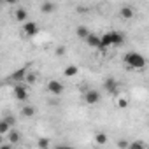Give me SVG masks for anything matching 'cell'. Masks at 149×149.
I'll use <instances>...</instances> for the list:
<instances>
[{
  "label": "cell",
  "instance_id": "cell-5",
  "mask_svg": "<svg viewBox=\"0 0 149 149\" xmlns=\"http://www.w3.org/2000/svg\"><path fill=\"white\" fill-rule=\"evenodd\" d=\"M84 102H86L88 105H95V104H98V102H100V93H98L97 90H90V91H86V93H84Z\"/></svg>",
  "mask_w": 149,
  "mask_h": 149
},
{
  "label": "cell",
  "instance_id": "cell-3",
  "mask_svg": "<svg viewBox=\"0 0 149 149\" xmlns=\"http://www.w3.org/2000/svg\"><path fill=\"white\" fill-rule=\"evenodd\" d=\"M13 93H14V98L16 100H26L28 98V90H26V86H23L21 83H18L16 86H14V90H13Z\"/></svg>",
  "mask_w": 149,
  "mask_h": 149
},
{
  "label": "cell",
  "instance_id": "cell-8",
  "mask_svg": "<svg viewBox=\"0 0 149 149\" xmlns=\"http://www.w3.org/2000/svg\"><path fill=\"white\" fill-rule=\"evenodd\" d=\"M86 42H88V46L90 47H95V49H98L100 47V35H97V33H88V37L84 39Z\"/></svg>",
  "mask_w": 149,
  "mask_h": 149
},
{
  "label": "cell",
  "instance_id": "cell-21",
  "mask_svg": "<svg viewBox=\"0 0 149 149\" xmlns=\"http://www.w3.org/2000/svg\"><path fill=\"white\" fill-rule=\"evenodd\" d=\"M51 146V142L47 140V139H40L39 142H37V147H40V149H47Z\"/></svg>",
  "mask_w": 149,
  "mask_h": 149
},
{
  "label": "cell",
  "instance_id": "cell-15",
  "mask_svg": "<svg viewBox=\"0 0 149 149\" xmlns=\"http://www.w3.org/2000/svg\"><path fill=\"white\" fill-rule=\"evenodd\" d=\"M125 42V35L119 32H112V46H121Z\"/></svg>",
  "mask_w": 149,
  "mask_h": 149
},
{
  "label": "cell",
  "instance_id": "cell-2",
  "mask_svg": "<svg viewBox=\"0 0 149 149\" xmlns=\"http://www.w3.org/2000/svg\"><path fill=\"white\" fill-rule=\"evenodd\" d=\"M23 33L26 35V37H33V35H37L39 33V25L35 23V21H23Z\"/></svg>",
  "mask_w": 149,
  "mask_h": 149
},
{
  "label": "cell",
  "instance_id": "cell-7",
  "mask_svg": "<svg viewBox=\"0 0 149 149\" xmlns=\"http://www.w3.org/2000/svg\"><path fill=\"white\" fill-rule=\"evenodd\" d=\"M111 46H112V32L100 35V47H98V49L105 51V49H109Z\"/></svg>",
  "mask_w": 149,
  "mask_h": 149
},
{
  "label": "cell",
  "instance_id": "cell-17",
  "mask_svg": "<svg viewBox=\"0 0 149 149\" xmlns=\"http://www.w3.org/2000/svg\"><path fill=\"white\" fill-rule=\"evenodd\" d=\"M88 33H90V30H88L86 26H77V28H76V35H77L79 39H83V40L88 37Z\"/></svg>",
  "mask_w": 149,
  "mask_h": 149
},
{
  "label": "cell",
  "instance_id": "cell-20",
  "mask_svg": "<svg viewBox=\"0 0 149 149\" xmlns=\"http://www.w3.org/2000/svg\"><path fill=\"white\" fill-rule=\"evenodd\" d=\"M25 81L28 83V84H33L35 81H37V74H33V72H26V76H25Z\"/></svg>",
  "mask_w": 149,
  "mask_h": 149
},
{
  "label": "cell",
  "instance_id": "cell-27",
  "mask_svg": "<svg viewBox=\"0 0 149 149\" xmlns=\"http://www.w3.org/2000/svg\"><path fill=\"white\" fill-rule=\"evenodd\" d=\"M6 2H7V4H16L18 0H6Z\"/></svg>",
  "mask_w": 149,
  "mask_h": 149
},
{
  "label": "cell",
  "instance_id": "cell-25",
  "mask_svg": "<svg viewBox=\"0 0 149 149\" xmlns=\"http://www.w3.org/2000/svg\"><path fill=\"white\" fill-rule=\"evenodd\" d=\"M65 51H67V49H65L63 46H58V47H56V54H58V56H61V54H65Z\"/></svg>",
  "mask_w": 149,
  "mask_h": 149
},
{
  "label": "cell",
  "instance_id": "cell-4",
  "mask_svg": "<svg viewBox=\"0 0 149 149\" xmlns=\"http://www.w3.org/2000/svg\"><path fill=\"white\" fill-rule=\"evenodd\" d=\"M47 90H49V93H51V95H61V93L65 91V86H63L60 81L53 79V81H49V84H47Z\"/></svg>",
  "mask_w": 149,
  "mask_h": 149
},
{
  "label": "cell",
  "instance_id": "cell-19",
  "mask_svg": "<svg viewBox=\"0 0 149 149\" xmlns=\"http://www.w3.org/2000/svg\"><path fill=\"white\" fill-rule=\"evenodd\" d=\"M95 140H97V144L104 146V144H107V135H105V133H102V132H98V133L95 135Z\"/></svg>",
  "mask_w": 149,
  "mask_h": 149
},
{
  "label": "cell",
  "instance_id": "cell-22",
  "mask_svg": "<svg viewBox=\"0 0 149 149\" xmlns=\"http://www.w3.org/2000/svg\"><path fill=\"white\" fill-rule=\"evenodd\" d=\"M146 147V144L144 142H132V144H128V149H144Z\"/></svg>",
  "mask_w": 149,
  "mask_h": 149
},
{
  "label": "cell",
  "instance_id": "cell-14",
  "mask_svg": "<svg viewBox=\"0 0 149 149\" xmlns=\"http://www.w3.org/2000/svg\"><path fill=\"white\" fill-rule=\"evenodd\" d=\"M7 137H9V144L11 146H14V144L19 142V132H16V130H9L7 132Z\"/></svg>",
  "mask_w": 149,
  "mask_h": 149
},
{
  "label": "cell",
  "instance_id": "cell-24",
  "mask_svg": "<svg viewBox=\"0 0 149 149\" xmlns=\"http://www.w3.org/2000/svg\"><path fill=\"white\" fill-rule=\"evenodd\" d=\"M4 119H6V121H7V123H9V125H11V126H13V125H14V123H16V119H14V116H11V114H9V116H6V118H4Z\"/></svg>",
  "mask_w": 149,
  "mask_h": 149
},
{
  "label": "cell",
  "instance_id": "cell-26",
  "mask_svg": "<svg viewBox=\"0 0 149 149\" xmlns=\"http://www.w3.org/2000/svg\"><path fill=\"white\" fill-rule=\"evenodd\" d=\"M118 146H119V147H125V149H128V142H125V140H119V142H118Z\"/></svg>",
  "mask_w": 149,
  "mask_h": 149
},
{
  "label": "cell",
  "instance_id": "cell-11",
  "mask_svg": "<svg viewBox=\"0 0 149 149\" xmlns=\"http://www.w3.org/2000/svg\"><path fill=\"white\" fill-rule=\"evenodd\" d=\"M119 16H121L123 19H132V18L135 16V11H133V7H130V6H125V7H121V11H119Z\"/></svg>",
  "mask_w": 149,
  "mask_h": 149
},
{
  "label": "cell",
  "instance_id": "cell-12",
  "mask_svg": "<svg viewBox=\"0 0 149 149\" xmlns=\"http://www.w3.org/2000/svg\"><path fill=\"white\" fill-rule=\"evenodd\" d=\"M79 74V67L77 65H68V67H65V70H63V76L65 77H76Z\"/></svg>",
  "mask_w": 149,
  "mask_h": 149
},
{
  "label": "cell",
  "instance_id": "cell-28",
  "mask_svg": "<svg viewBox=\"0 0 149 149\" xmlns=\"http://www.w3.org/2000/svg\"><path fill=\"white\" fill-rule=\"evenodd\" d=\"M2 137H4V135H0V144H2Z\"/></svg>",
  "mask_w": 149,
  "mask_h": 149
},
{
  "label": "cell",
  "instance_id": "cell-13",
  "mask_svg": "<svg viewBox=\"0 0 149 149\" xmlns=\"http://www.w3.org/2000/svg\"><path fill=\"white\" fill-rule=\"evenodd\" d=\"M14 18H16V21H19V23H23V21H26L28 19V13H26V9H16V13H14Z\"/></svg>",
  "mask_w": 149,
  "mask_h": 149
},
{
  "label": "cell",
  "instance_id": "cell-9",
  "mask_svg": "<svg viewBox=\"0 0 149 149\" xmlns=\"http://www.w3.org/2000/svg\"><path fill=\"white\" fill-rule=\"evenodd\" d=\"M25 76H26V68H25V67H23V68H18L16 72L11 74V81H14V83H23V81H25Z\"/></svg>",
  "mask_w": 149,
  "mask_h": 149
},
{
  "label": "cell",
  "instance_id": "cell-6",
  "mask_svg": "<svg viewBox=\"0 0 149 149\" xmlns=\"http://www.w3.org/2000/svg\"><path fill=\"white\" fill-rule=\"evenodd\" d=\"M104 88L107 90V93L111 95H118V81L114 77H107L105 83H104Z\"/></svg>",
  "mask_w": 149,
  "mask_h": 149
},
{
  "label": "cell",
  "instance_id": "cell-10",
  "mask_svg": "<svg viewBox=\"0 0 149 149\" xmlns=\"http://www.w3.org/2000/svg\"><path fill=\"white\" fill-rule=\"evenodd\" d=\"M54 11H56V4H54V2H49V0L42 2V6H40V13H42V14H51V13H54Z\"/></svg>",
  "mask_w": 149,
  "mask_h": 149
},
{
  "label": "cell",
  "instance_id": "cell-29",
  "mask_svg": "<svg viewBox=\"0 0 149 149\" xmlns=\"http://www.w3.org/2000/svg\"><path fill=\"white\" fill-rule=\"evenodd\" d=\"M0 2H2V0H0Z\"/></svg>",
  "mask_w": 149,
  "mask_h": 149
},
{
  "label": "cell",
  "instance_id": "cell-23",
  "mask_svg": "<svg viewBox=\"0 0 149 149\" xmlns=\"http://www.w3.org/2000/svg\"><path fill=\"white\" fill-rule=\"evenodd\" d=\"M118 107L119 109H126L128 107V100L126 98H118Z\"/></svg>",
  "mask_w": 149,
  "mask_h": 149
},
{
  "label": "cell",
  "instance_id": "cell-16",
  "mask_svg": "<svg viewBox=\"0 0 149 149\" xmlns=\"http://www.w3.org/2000/svg\"><path fill=\"white\" fill-rule=\"evenodd\" d=\"M35 114V109L32 107V105H25V107H21V116L23 118H32Z\"/></svg>",
  "mask_w": 149,
  "mask_h": 149
},
{
  "label": "cell",
  "instance_id": "cell-1",
  "mask_svg": "<svg viewBox=\"0 0 149 149\" xmlns=\"http://www.w3.org/2000/svg\"><path fill=\"white\" fill-rule=\"evenodd\" d=\"M123 61H125V65L128 68H135V70H140V68L146 67V58L140 53H135V51L126 53L125 58H123Z\"/></svg>",
  "mask_w": 149,
  "mask_h": 149
},
{
  "label": "cell",
  "instance_id": "cell-18",
  "mask_svg": "<svg viewBox=\"0 0 149 149\" xmlns=\"http://www.w3.org/2000/svg\"><path fill=\"white\" fill-rule=\"evenodd\" d=\"M9 130H11V125L2 118V119H0V135H7Z\"/></svg>",
  "mask_w": 149,
  "mask_h": 149
}]
</instances>
